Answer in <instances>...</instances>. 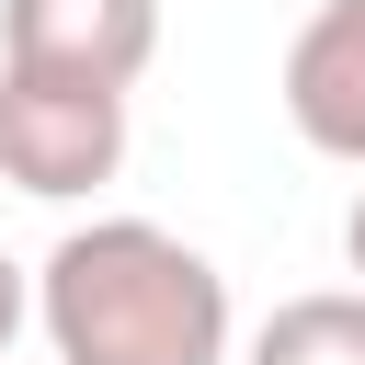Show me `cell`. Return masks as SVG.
<instances>
[{"instance_id": "1", "label": "cell", "mask_w": 365, "mask_h": 365, "mask_svg": "<svg viewBox=\"0 0 365 365\" xmlns=\"http://www.w3.org/2000/svg\"><path fill=\"white\" fill-rule=\"evenodd\" d=\"M34 331L57 365H240L228 274L160 217H91L34 262Z\"/></svg>"}, {"instance_id": "2", "label": "cell", "mask_w": 365, "mask_h": 365, "mask_svg": "<svg viewBox=\"0 0 365 365\" xmlns=\"http://www.w3.org/2000/svg\"><path fill=\"white\" fill-rule=\"evenodd\" d=\"M125 91L103 80H46V68H0V182L34 205H80L125 171Z\"/></svg>"}, {"instance_id": "3", "label": "cell", "mask_w": 365, "mask_h": 365, "mask_svg": "<svg viewBox=\"0 0 365 365\" xmlns=\"http://www.w3.org/2000/svg\"><path fill=\"white\" fill-rule=\"evenodd\" d=\"M148 57H160V0H0V68L137 91Z\"/></svg>"}, {"instance_id": "4", "label": "cell", "mask_w": 365, "mask_h": 365, "mask_svg": "<svg viewBox=\"0 0 365 365\" xmlns=\"http://www.w3.org/2000/svg\"><path fill=\"white\" fill-rule=\"evenodd\" d=\"M274 91H285V125L319 160L365 171V0H319L297 23V46H285V80Z\"/></svg>"}, {"instance_id": "5", "label": "cell", "mask_w": 365, "mask_h": 365, "mask_svg": "<svg viewBox=\"0 0 365 365\" xmlns=\"http://www.w3.org/2000/svg\"><path fill=\"white\" fill-rule=\"evenodd\" d=\"M240 365H365V285H319V297H285Z\"/></svg>"}, {"instance_id": "6", "label": "cell", "mask_w": 365, "mask_h": 365, "mask_svg": "<svg viewBox=\"0 0 365 365\" xmlns=\"http://www.w3.org/2000/svg\"><path fill=\"white\" fill-rule=\"evenodd\" d=\"M23 319H34V274H23L11 251H0V354L23 342Z\"/></svg>"}, {"instance_id": "7", "label": "cell", "mask_w": 365, "mask_h": 365, "mask_svg": "<svg viewBox=\"0 0 365 365\" xmlns=\"http://www.w3.org/2000/svg\"><path fill=\"white\" fill-rule=\"evenodd\" d=\"M342 262H354V285H365V194H354V217H342Z\"/></svg>"}, {"instance_id": "8", "label": "cell", "mask_w": 365, "mask_h": 365, "mask_svg": "<svg viewBox=\"0 0 365 365\" xmlns=\"http://www.w3.org/2000/svg\"><path fill=\"white\" fill-rule=\"evenodd\" d=\"M0 365H11V354H0Z\"/></svg>"}]
</instances>
